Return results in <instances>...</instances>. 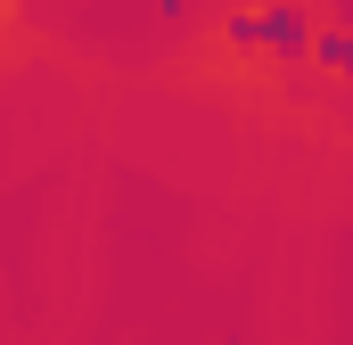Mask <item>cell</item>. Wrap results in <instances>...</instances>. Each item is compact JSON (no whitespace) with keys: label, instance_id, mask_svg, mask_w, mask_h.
Listing matches in <instances>:
<instances>
[{"label":"cell","instance_id":"cell-1","mask_svg":"<svg viewBox=\"0 0 353 345\" xmlns=\"http://www.w3.org/2000/svg\"><path fill=\"white\" fill-rule=\"evenodd\" d=\"M230 33H239V41H255V50H279V58H296V50H304V17H296V8H263V17H230Z\"/></svg>","mask_w":353,"mask_h":345},{"label":"cell","instance_id":"cell-2","mask_svg":"<svg viewBox=\"0 0 353 345\" xmlns=\"http://www.w3.org/2000/svg\"><path fill=\"white\" fill-rule=\"evenodd\" d=\"M312 50H321V58H329V66H337V75H353V41H345V33H321V41H312Z\"/></svg>","mask_w":353,"mask_h":345}]
</instances>
